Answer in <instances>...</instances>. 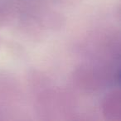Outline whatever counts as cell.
Masks as SVG:
<instances>
[]
</instances>
